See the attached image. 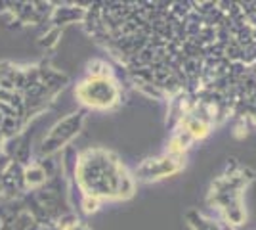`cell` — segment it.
Listing matches in <instances>:
<instances>
[{
  "instance_id": "obj_5",
  "label": "cell",
  "mask_w": 256,
  "mask_h": 230,
  "mask_svg": "<svg viewBox=\"0 0 256 230\" xmlns=\"http://www.w3.org/2000/svg\"><path fill=\"white\" fill-rule=\"evenodd\" d=\"M180 129L188 132V134H192L193 140H201L204 136H208L210 134V129H212V123H208L206 119H203L199 113H190L186 119L182 121L180 125H178Z\"/></svg>"
},
{
  "instance_id": "obj_11",
  "label": "cell",
  "mask_w": 256,
  "mask_h": 230,
  "mask_svg": "<svg viewBox=\"0 0 256 230\" xmlns=\"http://www.w3.org/2000/svg\"><path fill=\"white\" fill-rule=\"evenodd\" d=\"M71 230H90V228L86 226L84 222H80V220H78V222H76V224H75V226H73Z\"/></svg>"
},
{
  "instance_id": "obj_8",
  "label": "cell",
  "mask_w": 256,
  "mask_h": 230,
  "mask_svg": "<svg viewBox=\"0 0 256 230\" xmlns=\"http://www.w3.org/2000/svg\"><path fill=\"white\" fill-rule=\"evenodd\" d=\"M86 77L88 79H107V77H113V71H111V66L104 60H92L86 66Z\"/></svg>"
},
{
  "instance_id": "obj_9",
  "label": "cell",
  "mask_w": 256,
  "mask_h": 230,
  "mask_svg": "<svg viewBox=\"0 0 256 230\" xmlns=\"http://www.w3.org/2000/svg\"><path fill=\"white\" fill-rule=\"evenodd\" d=\"M46 180H48V173L44 171L40 165H32L31 169L25 171V182H27V186L31 188L42 186V184H46Z\"/></svg>"
},
{
  "instance_id": "obj_10",
  "label": "cell",
  "mask_w": 256,
  "mask_h": 230,
  "mask_svg": "<svg viewBox=\"0 0 256 230\" xmlns=\"http://www.w3.org/2000/svg\"><path fill=\"white\" fill-rule=\"evenodd\" d=\"M102 205V199L94 196H82V201H80V207L84 213H96Z\"/></svg>"
},
{
  "instance_id": "obj_6",
  "label": "cell",
  "mask_w": 256,
  "mask_h": 230,
  "mask_svg": "<svg viewBox=\"0 0 256 230\" xmlns=\"http://www.w3.org/2000/svg\"><path fill=\"white\" fill-rule=\"evenodd\" d=\"M84 16H86L84 8H78V6H62V8H56L54 10V23L60 27V25H67V23L82 22Z\"/></svg>"
},
{
  "instance_id": "obj_3",
  "label": "cell",
  "mask_w": 256,
  "mask_h": 230,
  "mask_svg": "<svg viewBox=\"0 0 256 230\" xmlns=\"http://www.w3.org/2000/svg\"><path fill=\"white\" fill-rule=\"evenodd\" d=\"M84 121H86V110L73 111V113H69L62 121H58L52 129H50V132L42 138L40 153L42 155H54L56 152L67 148V144H71V140L82 131Z\"/></svg>"
},
{
  "instance_id": "obj_1",
  "label": "cell",
  "mask_w": 256,
  "mask_h": 230,
  "mask_svg": "<svg viewBox=\"0 0 256 230\" xmlns=\"http://www.w3.org/2000/svg\"><path fill=\"white\" fill-rule=\"evenodd\" d=\"M124 173L117 155L102 148H90L76 157L75 176L82 196L117 199L118 180Z\"/></svg>"
},
{
  "instance_id": "obj_2",
  "label": "cell",
  "mask_w": 256,
  "mask_h": 230,
  "mask_svg": "<svg viewBox=\"0 0 256 230\" xmlns=\"http://www.w3.org/2000/svg\"><path fill=\"white\" fill-rule=\"evenodd\" d=\"M76 100L92 110H111L120 102V87L115 77L107 79H88L78 83L75 88Z\"/></svg>"
},
{
  "instance_id": "obj_7",
  "label": "cell",
  "mask_w": 256,
  "mask_h": 230,
  "mask_svg": "<svg viewBox=\"0 0 256 230\" xmlns=\"http://www.w3.org/2000/svg\"><path fill=\"white\" fill-rule=\"evenodd\" d=\"M193 142H195V140L192 138V134H188L184 129H180V127H178V129H176V132H174V136H172L170 150H168V152L176 153V155H184V153L192 148Z\"/></svg>"
},
{
  "instance_id": "obj_4",
  "label": "cell",
  "mask_w": 256,
  "mask_h": 230,
  "mask_svg": "<svg viewBox=\"0 0 256 230\" xmlns=\"http://www.w3.org/2000/svg\"><path fill=\"white\" fill-rule=\"evenodd\" d=\"M182 167H184V155L168 152L160 157H150V159L142 161L134 171V178L151 182V180H159V178L178 173Z\"/></svg>"
}]
</instances>
